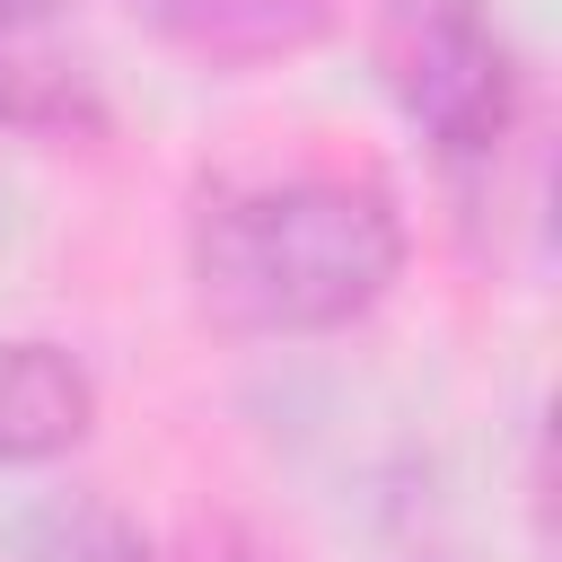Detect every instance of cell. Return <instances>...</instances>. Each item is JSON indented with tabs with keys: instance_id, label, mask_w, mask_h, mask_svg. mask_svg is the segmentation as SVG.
<instances>
[{
	"instance_id": "1",
	"label": "cell",
	"mask_w": 562,
	"mask_h": 562,
	"mask_svg": "<svg viewBox=\"0 0 562 562\" xmlns=\"http://www.w3.org/2000/svg\"><path fill=\"white\" fill-rule=\"evenodd\" d=\"M404 263L395 202L342 167L228 176L193 211V290L228 334H325L386 299Z\"/></svg>"
},
{
	"instance_id": "2",
	"label": "cell",
	"mask_w": 562,
	"mask_h": 562,
	"mask_svg": "<svg viewBox=\"0 0 562 562\" xmlns=\"http://www.w3.org/2000/svg\"><path fill=\"white\" fill-rule=\"evenodd\" d=\"M386 88L439 149H492L509 123V53L465 0H404L386 26Z\"/></svg>"
},
{
	"instance_id": "3",
	"label": "cell",
	"mask_w": 562,
	"mask_h": 562,
	"mask_svg": "<svg viewBox=\"0 0 562 562\" xmlns=\"http://www.w3.org/2000/svg\"><path fill=\"white\" fill-rule=\"evenodd\" d=\"M88 369L53 342H0V465H35L88 439Z\"/></svg>"
},
{
	"instance_id": "4",
	"label": "cell",
	"mask_w": 562,
	"mask_h": 562,
	"mask_svg": "<svg viewBox=\"0 0 562 562\" xmlns=\"http://www.w3.org/2000/svg\"><path fill=\"white\" fill-rule=\"evenodd\" d=\"M35 9H44V0H0V26H26Z\"/></svg>"
}]
</instances>
